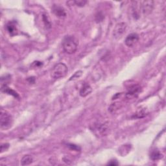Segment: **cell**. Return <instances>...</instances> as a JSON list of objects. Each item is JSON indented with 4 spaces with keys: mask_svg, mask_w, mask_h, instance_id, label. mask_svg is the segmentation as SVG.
<instances>
[{
    "mask_svg": "<svg viewBox=\"0 0 166 166\" xmlns=\"http://www.w3.org/2000/svg\"><path fill=\"white\" fill-rule=\"evenodd\" d=\"M78 40L73 36H65L63 41V47L64 51L69 55L75 53L78 48Z\"/></svg>",
    "mask_w": 166,
    "mask_h": 166,
    "instance_id": "cell-1",
    "label": "cell"
},
{
    "mask_svg": "<svg viewBox=\"0 0 166 166\" xmlns=\"http://www.w3.org/2000/svg\"><path fill=\"white\" fill-rule=\"evenodd\" d=\"M68 71L67 66L64 63H58L53 67L51 71V77L54 79L63 78Z\"/></svg>",
    "mask_w": 166,
    "mask_h": 166,
    "instance_id": "cell-2",
    "label": "cell"
},
{
    "mask_svg": "<svg viewBox=\"0 0 166 166\" xmlns=\"http://www.w3.org/2000/svg\"><path fill=\"white\" fill-rule=\"evenodd\" d=\"M13 123L12 115L7 111L1 110L0 115V125L2 130H7L12 127Z\"/></svg>",
    "mask_w": 166,
    "mask_h": 166,
    "instance_id": "cell-3",
    "label": "cell"
},
{
    "mask_svg": "<svg viewBox=\"0 0 166 166\" xmlns=\"http://www.w3.org/2000/svg\"><path fill=\"white\" fill-rule=\"evenodd\" d=\"M140 10L144 15H149L152 13L154 8L153 1H144L140 2Z\"/></svg>",
    "mask_w": 166,
    "mask_h": 166,
    "instance_id": "cell-4",
    "label": "cell"
},
{
    "mask_svg": "<svg viewBox=\"0 0 166 166\" xmlns=\"http://www.w3.org/2000/svg\"><path fill=\"white\" fill-rule=\"evenodd\" d=\"M127 26V24L125 22L119 23V24L115 25L114 29L113 34L114 36L116 38V39H119V38H121L122 37L123 34L125 33Z\"/></svg>",
    "mask_w": 166,
    "mask_h": 166,
    "instance_id": "cell-5",
    "label": "cell"
},
{
    "mask_svg": "<svg viewBox=\"0 0 166 166\" xmlns=\"http://www.w3.org/2000/svg\"><path fill=\"white\" fill-rule=\"evenodd\" d=\"M141 87L138 84H134L129 88L128 92L126 94V98L129 99L136 98L141 93Z\"/></svg>",
    "mask_w": 166,
    "mask_h": 166,
    "instance_id": "cell-6",
    "label": "cell"
},
{
    "mask_svg": "<svg viewBox=\"0 0 166 166\" xmlns=\"http://www.w3.org/2000/svg\"><path fill=\"white\" fill-rule=\"evenodd\" d=\"M139 40V36L137 33H131L127 36L125 40V44L129 48H132L137 44Z\"/></svg>",
    "mask_w": 166,
    "mask_h": 166,
    "instance_id": "cell-7",
    "label": "cell"
},
{
    "mask_svg": "<svg viewBox=\"0 0 166 166\" xmlns=\"http://www.w3.org/2000/svg\"><path fill=\"white\" fill-rule=\"evenodd\" d=\"M52 11L54 14L58 18H64L67 16L66 10L64 9V7H61L59 5H54L52 7Z\"/></svg>",
    "mask_w": 166,
    "mask_h": 166,
    "instance_id": "cell-8",
    "label": "cell"
},
{
    "mask_svg": "<svg viewBox=\"0 0 166 166\" xmlns=\"http://www.w3.org/2000/svg\"><path fill=\"white\" fill-rule=\"evenodd\" d=\"M6 29L11 36H14L15 35H17L18 33L17 24H16V22L14 21L9 22L6 26Z\"/></svg>",
    "mask_w": 166,
    "mask_h": 166,
    "instance_id": "cell-9",
    "label": "cell"
},
{
    "mask_svg": "<svg viewBox=\"0 0 166 166\" xmlns=\"http://www.w3.org/2000/svg\"><path fill=\"white\" fill-rule=\"evenodd\" d=\"M92 92V87L88 84L84 83L83 85V86L80 88L79 94L81 97L84 98V97H86V96L89 94H90Z\"/></svg>",
    "mask_w": 166,
    "mask_h": 166,
    "instance_id": "cell-10",
    "label": "cell"
},
{
    "mask_svg": "<svg viewBox=\"0 0 166 166\" xmlns=\"http://www.w3.org/2000/svg\"><path fill=\"white\" fill-rule=\"evenodd\" d=\"M1 92H3V93H5V94H7L9 95H13L14 98H19V95L18 94L17 92L12 90L11 88H9L6 85V84H2L1 88Z\"/></svg>",
    "mask_w": 166,
    "mask_h": 166,
    "instance_id": "cell-11",
    "label": "cell"
},
{
    "mask_svg": "<svg viewBox=\"0 0 166 166\" xmlns=\"http://www.w3.org/2000/svg\"><path fill=\"white\" fill-rule=\"evenodd\" d=\"M148 114V110L145 107H140L136 110L135 115L137 118H143Z\"/></svg>",
    "mask_w": 166,
    "mask_h": 166,
    "instance_id": "cell-12",
    "label": "cell"
},
{
    "mask_svg": "<svg viewBox=\"0 0 166 166\" xmlns=\"http://www.w3.org/2000/svg\"><path fill=\"white\" fill-rule=\"evenodd\" d=\"M33 162V158L31 155H25L23 156L21 160V165H28L32 164Z\"/></svg>",
    "mask_w": 166,
    "mask_h": 166,
    "instance_id": "cell-13",
    "label": "cell"
},
{
    "mask_svg": "<svg viewBox=\"0 0 166 166\" xmlns=\"http://www.w3.org/2000/svg\"><path fill=\"white\" fill-rule=\"evenodd\" d=\"M162 158V154L158 150H154L150 154V158L153 160H160Z\"/></svg>",
    "mask_w": 166,
    "mask_h": 166,
    "instance_id": "cell-14",
    "label": "cell"
},
{
    "mask_svg": "<svg viewBox=\"0 0 166 166\" xmlns=\"http://www.w3.org/2000/svg\"><path fill=\"white\" fill-rule=\"evenodd\" d=\"M120 107H121L120 106V103H112L110 106L109 110H110V112H115V111L120 109Z\"/></svg>",
    "mask_w": 166,
    "mask_h": 166,
    "instance_id": "cell-15",
    "label": "cell"
},
{
    "mask_svg": "<svg viewBox=\"0 0 166 166\" xmlns=\"http://www.w3.org/2000/svg\"><path fill=\"white\" fill-rule=\"evenodd\" d=\"M42 18H43V21H44L45 28L47 29L51 28V22L49 21L48 15L43 14V16H42Z\"/></svg>",
    "mask_w": 166,
    "mask_h": 166,
    "instance_id": "cell-16",
    "label": "cell"
},
{
    "mask_svg": "<svg viewBox=\"0 0 166 166\" xmlns=\"http://www.w3.org/2000/svg\"><path fill=\"white\" fill-rule=\"evenodd\" d=\"M83 71H81V70H79L78 71H77L75 72L74 74H73L71 77V78L69 79V80H75L77 79H79L80 77L82 76L83 75Z\"/></svg>",
    "mask_w": 166,
    "mask_h": 166,
    "instance_id": "cell-17",
    "label": "cell"
},
{
    "mask_svg": "<svg viewBox=\"0 0 166 166\" xmlns=\"http://www.w3.org/2000/svg\"><path fill=\"white\" fill-rule=\"evenodd\" d=\"M74 1V4L77 7H83L87 3V1H84V0H78V1Z\"/></svg>",
    "mask_w": 166,
    "mask_h": 166,
    "instance_id": "cell-18",
    "label": "cell"
},
{
    "mask_svg": "<svg viewBox=\"0 0 166 166\" xmlns=\"http://www.w3.org/2000/svg\"><path fill=\"white\" fill-rule=\"evenodd\" d=\"M9 144H3L1 145V153H3L5 150L9 149Z\"/></svg>",
    "mask_w": 166,
    "mask_h": 166,
    "instance_id": "cell-19",
    "label": "cell"
},
{
    "mask_svg": "<svg viewBox=\"0 0 166 166\" xmlns=\"http://www.w3.org/2000/svg\"><path fill=\"white\" fill-rule=\"evenodd\" d=\"M69 148H70L71 149H73V150H76V151H79V150H80V148L79 147V146H77L76 145H73V144H68V145Z\"/></svg>",
    "mask_w": 166,
    "mask_h": 166,
    "instance_id": "cell-20",
    "label": "cell"
},
{
    "mask_svg": "<svg viewBox=\"0 0 166 166\" xmlns=\"http://www.w3.org/2000/svg\"><path fill=\"white\" fill-rule=\"evenodd\" d=\"M42 64H43V63H41V62H39V61H35V62H34V63H33V66H34V67L40 68V67L42 66Z\"/></svg>",
    "mask_w": 166,
    "mask_h": 166,
    "instance_id": "cell-21",
    "label": "cell"
},
{
    "mask_svg": "<svg viewBox=\"0 0 166 166\" xmlns=\"http://www.w3.org/2000/svg\"><path fill=\"white\" fill-rule=\"evenodd\" d=\"M108 165H118V163L116 160H111L110 162L108 163Z\"/></svg>",
    "mask_w": 166,
    "mask_h": 166,
    "instance_id": "cell-22",
    "label": "cell"
},
{
    "mask_svg": "<svg viewBox=\"0 0 166 166\" xmlns=\"http://www.w3.org/2000/svg\"><path fill=\"white\" fill-rule=\"evenodd\" d=\"M32 80H35V79H34V77H29V78L28 79V80L29 81L30 83H33V84L34 82L32 81Z\"/></svg>",
    "mask_w": 166,
    "mask_h": 166,
    "instance_id": "cell-23",
    "label": "cell"
}]
</instances>
